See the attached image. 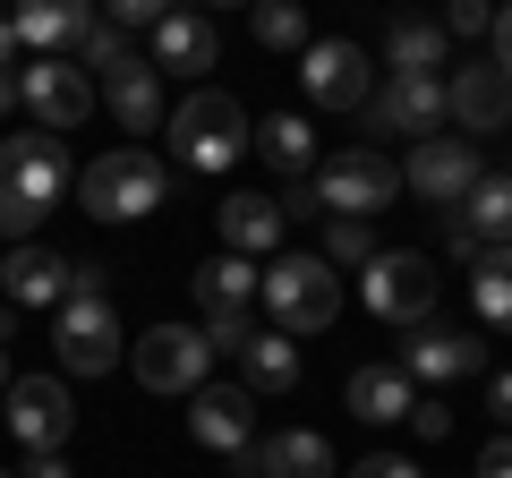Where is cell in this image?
<instances>
[{
  "label": "cell",
  "instance_id": "cell-1",
  "mask_svg": "<svg viewBox=\"0 0 512 478\" xmlns=\"http://www.w3.org/2000/svg\"><path fill=\"white\" fill-rule=\"evenodd\" d=\"M60 188H69V146H60L52 129L9 137V146H0V239L26 248V239L43 231V214L60 205Z\"/></svg>",
  "mask_w": 512,
  "mask_h": 478
},
{
  "label": "cell",
  "instance_id": "cell-2",
  "mask_svg": "<svg viewBox=\"0 0 512 478\" xmlns=\"http://www.w3.org/2000/svg\"><path fill=\"white\" fill-rule=\"evenodd\" d=\"M163 188H171V171L154 163L146 146H111V154H94V163L77 171V197H86L94 222H146L154 205H163Z\"/></svg>",
  "mask_w": 512,
  "mask_h": 478
},
{
  "label": "cell",
  "instance_id": "cell-3",
  "mask_svg": "<svg viewBox=\"0 0 512 478\" xmlns=\"http://www.w3.org/2000/svg\"><path fill=\"white\" fill-rule=\"evenodd\" d=\"M265 316H274V333H325L333 316H342V274H333L325 257H274L265 265Z\"/></svg>",
  "mask_w": 512,
  "mask_h": 478
},
{
  "label": "cell",
  "instance_id": "cell-4",
  "mask_svg": "<svg viewBox=\"0 0 512 478\" xmlns=\"http://www.w3.org/2000/svg\"><path fill=\"white\" fill-rule=\"evenodd\" d=\"M171 154H180L188 171H231L239 154H248V111H239L222 86H197L180 111H171Z\"/></svg>",
  "mask_w": 512,
  "mask_h": 478
},
{
  "label": "cell",
  "instance_id": "cell-5",
  "mask_svg": "<svg viewBox=\"0 0 512 478\" xmlns=\"http://www.w3.org/2000/svg\"><path fill=\"white\" fill-rule=\"evenodd\" d=\"M436 291H444V274L419 248H376V265L359 274V299L384 325H427V316H436Z\"/></svg>",
  "mask_w": 512,
  "mask_h": 478
},
{
  "label": "cell",
  "instance_id": "cell-6",
  "mask_svg": "<svg viewBox=\"0 0 512 478\" xmlns=\"http://www.w3.org/2000/svg\"><path fill=\"white\" fill-rule=\"evenodd\" d=\"M128 359H137L146 393H197L205 368H214V342H205V325H154L128 342Z\"/></svg>",
  "mask_w": 512,
  "mask_h": 478
},
{
  "label": "cell",
  "instance_id": "cell-7",
  "mask_svg": "<svg viewBox=\"0 0 512 478\" xmlns=\"http://www.w3.org/2000/svg\"><path fill=\"white\" fill-rule=\"evenodd\" d=\"M393 188H402V171L384 163L376 146H350V154H333V163L316 171V197H325V214H342V222L384 214V205H393Z\"/></svg>",
  "mask_w": 512,
  "mask_h": 478
},
{
  "label": "cell",
  "instance_id": "cell-8",
  "mask_svg": "<svg viewBox=\"0 0 512 478\" xmlns=\"http://www.w3.org/2000/svg\"><path fill=\"white\" fill-rule=\"evenodd\" d=\"M18 103L35 111V129L69 137L77 120L94 111V77L77 69V60H18Z\"/></svg>",
  "mask_w": 512,
  "mask_h": 478
},
{
  "label": "cell",
  "instance_id": "cell-9",
  "mask_svg": "<svg viewBox=\"0 0 512 478\" xmlns=\"http://www.w3.org/2000/svg\"><path fill=\"white\" fill-rule=\"evenodd\" d=\"M52 350H60L69 376L120 368V308H111V299H69V308L52 316Z\"/></svg>",
  "mask_w": 512,
  "mask_h": 478
},
{
  "label": "cell",
  "instance_id": "cell-10",
  "mask_svg": "<svg viewBox=\"0 0 512 478\" xmlns=\"http://www.w3.org/2000/svg\"><path fill=\"white\" fill-rule=\"evenodd\" d=\"M478 180H487V171H478L470 137H427V146H410V163H402V188H410V197H427L436 214H453Z\"/></svg>",
  "mask_w": 512,
  "mask_h": 478
},
{
  "label": "cell",
  "instance_id": "cell-11",
  "mask_svg": "<svg viewBox=\"0 0 512 478\" xmlns=\"http://www.w3.org/2000/svg\"><path fill=\"white\" fill-rule=\"evenodd\" d=\"M299 94L308 103H325V111H367V94H376V69H367V52L359 43H308L299 52Z\"/></svg>",
  "mask_w": 512,
  "mask_h": 478
},
{
  "label": "cell",
  "instance_id": "cell-12",
  "mask_svg": "<svg viewBox=\"0 0 512 478\" xmlns=\"http://www.w3.org/2000/svg\"><path fill=\"white\" fill-rule=\"evenodd\" d=\"M453 103H444V77H393L384 94H367V137H444Z\"/></svg>",
  "mask_w": 512,
  "mask_h": 478
},
{
  "label": "cell",
  "instance_id": "cell-13",
  "mask_svg": "<svg viewBox=\"0 0 512 478\" xmlns=\"http://www.w3.org/2000/svg\"><path fill=\"white\" fill-rule=\"evenodd\" d=\"M0 419H9V436H18L26 453H60V444H69V427H77V402H69V385H60V376H18Z\"/></svg>",
  "mask_w": 512,
  "mask_h": 478
},
{
  "label": "cell",
  "instance_id": "cell-14",
  "mask_svg": "<svg viewBox=\"0 0 512 478\" xmlns=\"http://www.w3.org/2000/svg\"><path fill=\"white\" fill-rule=\"evenodd\" d=\"M444 248L453 257H487V248H512V171H487L470 197L444 214Z\"/></svg>",
  "mask_w": 512,
  "mask_h": 478
},
{
  "label": "cell",
  "instance_id": "cell-15",
  "mask_svg": "<svg viewBox=\"0 0 512 478\" xmlns=\"http://www.w3.org/2000/svg\"><path fill=\"white\" fill-rule=\"evenodd\" d=\"M188 436L214 444L222 461H239L256 444V393L248 385H197L188 393Z\"/></svg>",
  "mask_w": 512,
  "mask_h": 478
},
{
  "label": "cell",
  "instance_id": "cell-16",
  "mask_svg": "<svg viewBox=\"0 0 512 478\" xmlns=\"http://www.w3.org/2000/svg\"><path fill=\"white\" fill-rule=\"evenodd\" d=\"M487 368V342L461 325H410L402 342V376L410 385H453V376H478Z\"/></svg>",
  "mask_w": 512,
  "mask_h": 478
},
{
  "label": "cell",
  "instance_id": "cell-17",
  "mask_svg": "<svg viewBox=\"0 0 512 478\" xmlns=\"http://www.w3.org/2000/svg\"><path fill=\"white\" fill-rule=\"evenodd\" d=\"M69 282H77V257H60V248H43V239L9 248V265H0L9 308H69Z\"/></svg>",
  "mask_w": 512,
  "mask_h": 478
},
{
  "label": "cell",
  "instance_id": "cell-18",
  "mask_svg": "<svg viewBox=\"0 0 512 478\" xmlns=\"http://www.w3.org/2000/svg\"><path fill=\"white\" fill-rule=\"evenodd\" d=\"M94 26H103V18H94L86 0H26L18 18H9V35H18L35 60H69V52H86Z\"/></svg>",
  "mask_w": 512,
  "mask_h": 478
},
{
  "label": "cell",
  "instance_id": "cell-19",
  "mask_svg": "<svg viewBox=\"0 0 512 478\" xmlns=\"http://www.w3.org/2000/svg\"><path fill=\"white\" fill-rule=\"evenodd\" d=\"M444 103H453V120H461V129L495 137V129L512 120V77L495 69V60H461V69L444 77Z\"/></svg>",
  "mask_w": 512,
  "mask_h": 478
},
{
  "label": "cell",
  "instance_id": "cell-20",
  "mask_svg": "<svg viewBox=\"0 0 512 478\" xmlns=\"http://www.w3.org/2000/svg\"><path fill=\"white\" fill-rule=\"evenodd\" d=\"M214 222H222V257H248V265L274 257L282 231H291V222H282V197H222Z\"/></svg>",
  "mask_w": 512,
  "mask_h": 478
},
{
  "label": "cell",
  "instance_id": "cell-21",
  "mask_svg": "<svg viewBox=\"0 0 512 478\" xmlns=\"http://www.w3.org/2000/svg\"><path fill=\"white\" fill-rule=\"evenodd\" d=\"M103 103H111V120H120L128 137L163 129V69H154V60H137V52H128L120 69L103 77Z\"/></svg>",
  "mask_w": 512,
  "mask_h": 478
},
{
  "label": "cell",
  "instance_id": "cell-22",
  "mask_svg": "<svg viewBox=\"0 0 512 478\" xmlns=\"http://www.w3.org/2000/svg\"><path fill=\"white\" fill-rule=\"evenodd\" d=\"M214 60H222L214 18H188V9H171V18L154 26V69H163V77H205Z\"/></svg>",
  "mask_w": 512,
  "mask_h": 478
},
{
  "label": "cell",
  "instance_id": "cell-23",
  "mask_svg": "<svg viewBox=\"0 0 512 478\" xmlns=\"http://www.w3.org/2000/svg\"><path fill=\"white\" fill-rule=\"evenodd\" d=\"M188 291H197L205 316H256V299H265V274H256L248 257H205L197 274H188Z\"/></svg>",
  "mask_w": 512,
  "mask_h": 478
},
{
  "label": "cell",
  "instance_id": "cell-24",
  "mask_svg": "<svg viewBox=\"0 0 512 478\" xmlns=\"http://www.w3.org/2000/svg\"><path fill=\"white\" fill-rule=\"evenodd\" d=\"M248 154L256 163H274L282 180H308L316 171V129H308V111H265L248 129Z\"/></svg>",
  "mask_w": 512,
  "mask_h": 478
},
{
  "label": "cell",
  "instance_id": "cell-25",
  "mask_svg": "<svg viewBox=\"0 0 512 478\" xmlns=\"http://www.w3.org/2000/svg\"><path fill=\"white\" fill-rule=\"evenodd\" d=\"M256 478H333V444L316 427H282L256 444Z\"/></svg>",
  "mask_w": 512,
  "mask_h": 478
},
{
  "label": "cell",
  "instance_id": "cell-26",
  "mask_svg": "<svg viewBox=\"0 0 512 478\" xmlns=\"http://www.w3.org/2000/svg\"><path fill=\"white\" fill-rule=\"evenodd\" d=\"M444 26L436 18H393L384 26V60H393V77H444Z\"/></svg>",
  "mask_w": 512,
  "mask_h": 478
},
{
  "label": "cell",
  "instance_id": "cell-27",
  "mask_svg": "<svg viewBox=\"0 0 512 478\" xmlns=\"http://www.w3.org/2000/svg\"><path fill=\"white\" fill-rule=\"evenodd\" d=\"M350 410H359L367 427H393V419L419 410V385H410L402 368H359V376H350Z\"/></svg>",
  "mask_w": 512,
  "mask_h": 478
},
{
  "label": "cell",
  "instance_id": "cell-28",
  "mask_svg": "<svg viewBox=\"0 0 512 478\" xmlns=\"http://www.w3.org/2000/svg\"><path fill=\"white\" fill-rule=\"evenodd\" d=\"M239 376H248V393H291L299 385V342L265 325L248 350H239Z\"/></svg>",
  "mask_w": 512,
  "mask_h": 478
},
{
  "label": "cell",
  "instance_id": "cell-29",
  "mask_svg": "<svg viewBox=\"0 0 512 478\" xmlns=\"http://www.w3.org/2000/svg\"><path fill=\"white\" fill-rule=\"evenodd\" d=\"M470 299H478V316H487V333H512V248L470 257Z\"/></svg>",
  "mask_w": 512,
  "mask_h": 478
},
{
  "label": "cell",
  "instance_id": "cell-30",
  "mask_svg": "<svg viewBox=\"0 0 512 478\" xmlns=\"http://www.w3.org/2000/svg\"><path fill=\"white\" fill-rule=\"evenodd\" d=\"M256 43H274V52H308V18H299L291 0H265V9H248Z\"/></svg>",
  "mask_w": 512,
  "mask_h": 478
},
{
  "label": "cell",
  "instance_id": "cell-31",
  "mask_svg": "<svg viewBox=\"0 0 512 478\" xmlns=\"http://www.w3.org/2000/svg\"><path fill=\"white\" fill-rule=\"evenodd\" d=\"M325 265H376V231L367 222H325V248H316Z\"/></svg>",
  "mask_w": 512,
  "mask_h": 478
},
{
  "label": "cell",
  "instance_id": "cell-32",
  "mask_svg": "<svg viewBox=\"0 0 512 478\" xmlns=\"http://www.w3.org/2000/svg\"><path fill=\"white\" fill-rule=\"evenodd\" d=\"M120 60H128V35H120V26L103 18V26H94V35H86V52H77V69H103V77H111V69H120Z\"/></svg>",
  "mask_w": 512,
  "mask_h": 478
},
{
  "label": "cell",
  "instance_id": "cell-33",
  "mask_svg": "<svg viewBox=\"0 0 512 478\" xmlns=\"http://www.w3.org/2000/svg\"><path fill=\"white\" fill-rule=\"evenodd\" d=\"M444 35H461V43H470V35H495V9H478V0H453V9H444Z\"/></svg>",
  "mask_w": 512,
  "mask_h": 478
},
{
  "label": "cell",
  "instance_id": "cell-34",
  "mask_svg": "<svg viewBox=\"0 0 512 478\" xmlns=\"http://www.w3.org/2000/svg\"><path fill=\"white\" fill-rule=\"evenodd\" d=\"M282 222H325V197H316V171L282 188Z\"/></svg>",
  "mask_w": 512,
  "mask_h": 478
},
{
  "label": "cell",
  "instance_id": "cell-35",
  "mask_svg": "<svg viewBox=\"0 0 512 478\" xmlns=\"http://www.w3.org/2000/svg\"><path fill=\"white\" fill-rule=\"evenodd\" d=\"M205 342H214V350H248L256 342V316H205Z\"/></svg>",
  "mask_w": 512,
  "mask_h": 478
},
{
  "label": "cell",
  "instance_id": "cell-36",
  "mask_svg": "<svg viewBox=\"0 0 512 478\" xmlns=\"http://www.w3.org/2000/svg\"><path fill=\"white\" fill-rule=\"evenodd\" d=\"M410 436H419V444H444V436H453V410L419 393V410H410Z\"/></svg>",
  "mask_w": 512,
  "mask_h": 478
},
{
  "label": "cell",
  "instance_id": "cell-37",
  "mask_svg": "<svg viewBox=\"0 0 512 478\" xmlns=\"http://www.w3.org/2000/svg\"><path fill=\"white\" fill-rule=\"evenodd\" d=\"M350 478H427V470H419V461H393V453H367Z\"/></svg>",
  "mask_w": 512,
  "mask_h": 478
},
{
  "label": "cell",
  "instance_id": "cell-38",
  "mask_svg": "<svg viewBox=\"0 0 512 478\" xmlns=\"http://www.w3.org/2000/svg\"><path fill=\"white\" fill-rule=\"evenodd\" d=\"M478 478H512V436H495V444H478Z\"/></svg>",
  "mask_w": 512,
  "mask_h": 478
},
{
  "label": "cell",
  "instance_id": "cell-39",
  "mask_svg": "<svg viewBox=\"0 0 512 478\" xmlns=\"http://www.w3.org/2000/svg\"><path fill=\"white\" fill-rule=\"evenodd\" d=\"M487 410H495V419H504V436H512V368H504V376H495V385H487Z\"/></svg>",
  "mask_w": 512,
  "mask_h": 478
},
{
  "label": "cell",
  "instance_id": "cell-40",
  "mask_svg": "<svg viewBox=\"0 0 512 478\" xmlns=\"http://www.w3.org/2000/svg\"><path fill=\"white\" fill-rule=\"evenodd\" d=\"M9 342H18V316H0V402H9V385H18V376H9Z\"/></svg>",
  "mask_w": 512,
  "mask_h": 478
},
{
  "label": "cell",
  "instance_id": "cell-41",
  "mask_svg": "<svg viewBox=\"0 0 512 478\" xmlns=\"http://www.w3.org/2000/svg\"><path fill=\"white\" fill-rule=\"evenodd\" d=\"M495 69L512 77V9H495Z\"/></svg>",
  "mask_w": 512,
  "mask_h": 478
},
{
  "label": "cell",
  "instance_id": "cell-42",
  "mask_svg": "<svg viewBox=\"0 0 512 478\" xmlns=\"http://www.w3.org/2000/svg\"><path fill=\"white\" fill-rule=\"evenodd\" d=\"M18 478H69V461H60V453H35V461H26Z\"/></svg>",
  "mask_w": 512,
  "mask_h": 478
},
{
  "label": "cell",
  "instance_id": "cell-43",
  "mask_svg": "<svg viewBox=\"0 0 512 478\" xmlns=\"http://www.w3.org/2000/svg\"><path fill=\"white\" fill-rule=\"evenodd\" d=\"M18 69V35H9V18H0V77Z\"/></svg>",
  "mask_w": 512,
  "mask_h": 478
},
{
  "label": "cell",
  "instance_id": "cell-44",
  "mask_svg": "<svg viewBox=\"0 0 512 478\" xmlns=\"http://www.w3.org/2000/svg\"><path fill=\"white\" fill-rule=\"evenodd\" d=\"M9 111H18V69L0 77V120H9Z\"/></svg>",
  "mask_w": 512,
  "mask_h": 478
},
{
  "label": "cell",
  "instance_id": "cell-45",
  "mask_svg": "<svg viewBox=\"0 0 512 478\" xmlns=\"http://www.w3.org/2000/svg\"><path fill=\"white\" fill-rule=\"evenodd\" d=\"M0 478H18V470H0Z\"/></svg>",
  "mask_w": 512,
  "mask_h": 478
}]
</instances>
